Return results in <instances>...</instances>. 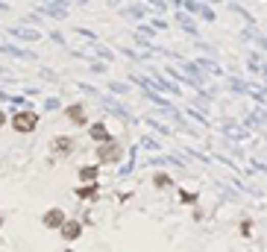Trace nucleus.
I'll use <instances>...</instances> for the list:
<instances>
[{"label":"nucleus","instance_id":"9b49d317","mask_svg":"<svg viewBox=\"0 0 267 252\" xmlns=\"http://www.w3.org/2000/svg\"><path fill=\"white\" fill-rule=\"evenodd\" d=\"M182 200H185V203L191 205V203H194V200H197V193H188V191H185V193H182Z\"/></svg>","mask_w":267,"mask_h":252},{"label":"nucleus","instance_id":"f8f14e48","mask_svg":"<svg viewBox=\"0 0 267 252\" xmlns=\"http://www.w3.org/2000/svg\"><path fill=\"white\" fill-rule=\"evenodd\" d=\"M3 120H6V118H3V115H0V123H3Z\"/></svg>","mask_w":267,"mask_h":252},{"label":"nucleus","instance_id":"423d86ee","mask_svg":"<svg viewBox=\"0 0 267 252\" xmlns=\"http://www.w3.org/2000/svg\"><path fill=\"white\" fill-rule=\"evenodd\" d=\"M68 118L77 123V126H85V108L82 106H70L68 108Z\"/></svg>","mask_w":267,"mask_h":252},{"label":"nucleus","instance_id":"39448f33","mask_svg":"<svg viewBox=\"0 0 267 252\" xmlns=\"http://www.w3.org/2000/svg\"><path fill=\"white\" fill-rule=\"evenodd\" d=\"M80 232H82V226H80V223H74V220H68V223L62 226V235H65L68 240H77V238H80Z\"/></svg>","mask_w":267,"mask_h":252},{"label":"nucleus","instance_id":"0eeeda50","mask_svg":"<svg viewBox=\"0 0 267 252\" xmlns=\"http://www.w3.org/2000/svg\"><path fill=\"white\" fill-rule=\"evenodd\" d=\"M77 197H80V200H97V188H94V182L82 185V188H77Z\"/></svg>","mask_w":267,"mask_h":252},{"label":"nucleus","instance_id":"7ed1b4c3","mask_svg":"<svg viewBox=\"0 0 267 252\" xmlns=\"http://www.w3.org/2000/svg\"><path fill=\"white\" fill-rule=\"evenodd\" d=\"M97 158H100V161H117V158H120V150H117L115 141H109V144H103L97 150Z\"/></svg>","mask_w":267,"mask_h":252},{"label":"nucleus","instance_id":"6e6552de","mask_svg":"<svg viewBox=\"0 0 267 252\" xmlns=\"http://www.w3.org/2000/svg\"><path fill=\"white\" fill-rule=\"evenodd\" d=\"M91 138H94V141H109V129H106L103 123H94V126H91Z\"/></svg>","mask_w":267,"mask_h":252},{"label":"nucleus","instance_id":"ddd939ff","mask_svg":"<svg viewBox=\"0 0 267 252\" xmlns=\"http://www.w3.org/2000/svg\"><path fill=\"white\" fill-rule=\"evenodd\" d=\"M68 252H70V249H68Z\"/></svg>","mask_w":267,"mask_h":252},{"label":"nucleus","instance_id":"f03ea898","mask_svg":"<svg viewBox=\"0 0 267 252\" xmlns=\"http://www.w3.org/2000/svg\"><path fill=\"white\" fill-rule=\"evenodd\" d=\"M65 223H68V217H65L62 208H50V211L44 214V226L47 229H62Z\"/></svg>","mask_w":267,"mask_h":252},{"label":"nucleus","instance_id":"f257e3e1","mask_svg":"<svg viewBox=\"0 0 267 252\" xmlns=\"http://www.w3.org/2000/svg\"><path fill=\"white\" fill-rule=\"evenodd\" d=\"M12 126H15V132H33L35 126H38V115L35 111H18L15 118H12Z\"/></svg>","mask_w":267,"mask_h":252},{"label":"nucleus","instance_id":"1a4fd4ad","mask_svg":"<svg viewBox=\"0 0 267 252\" xmlns=\"http://www.w3.org/2000/svg\"><path fill=\"white\" fill-rule=\"evenodd\" d=\"M97 173H100L97 167H80V179L82 182H97Z\"/></svg>","mask_w":267,"mask_h":252},{"label":"nucleus","instance_id":"9d476101","mask_svg":"<svg viewBox=\"0 0 267 252\" xmlns=\"http://www.w3.org/2000/svg\"><path fill=\"white\" fill-rule=\"evenodd\" d=\"M156 185H159V188H167V185H171V179H167V176H156Z\"/></svg>","mask_w":267,"mask_h":252},{"label":"nucleus","instance_id":"20e7f679","mask_svg":"<svg viewBox=\"0 0 267 252\" xmlns=\"http://www.w3.org/2000/svg\"><path fill=\"white\" fill-rule=\"evenodd\" d=\"M50 147L56 150L59 156H68L70 147H74V141H70V138H53V144H50Z\"/></svg>","mask_w":267,"mask_h":252}]
</instances>
